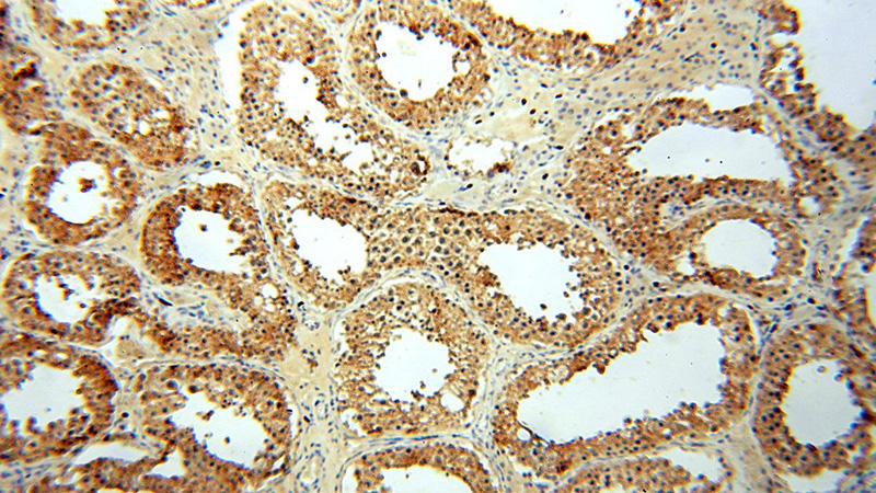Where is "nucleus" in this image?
I'll return each instance as SVG.
<instances>
[{
  "mask_svg": "<svg viewBox=\"0 0 876 493\" xmlns=\"http://www.w3.org/2000/svg\"><path fill=\"white\" fill-rule=\"evenodd\" d=\"M27 135L42 140L26 172L22 213L44 240L72 245L100 239L141 204V174L117 145L61 119Z\"/></svg>",
  "mask_w": 876,
  "mask_h": 493,
  "instance_id": "f257e3e1",
  "label": "nucleus"
},
{
  "mask_svg": "<svg viewBox=\"0 0 876 493\" xmlns=\"http://www.w3.org/2000/svg\"><path fill=\"white\" fill-rule=\"evenodd\" d=\"M69 94L80 113L147 168L173 170L197 152L189 114L129 66L92 64L77 74Z\"/></svg>",
  "mask_w": 876,
  "mask_h": 493,
  "instance_id": "f03ea898",
  "label": "nucleus"
},
{
  "mask_svg": "<svg viewBox=\"0 0 876 493\" xmlns=\"http://www.w3.org/2000/svg\"><path fill=\"white\" fill-rule=\"evenodd\" d=\"M35 28L67 49L92 50L115 44L147 21L150 9L139 1L27 2Z\"/></svg>",
  "mask_w": 876,
  "mask_h": 493,
  "instance_id": "7ed1b4c3",
  "label": "nucleus"
}]
</instances>
